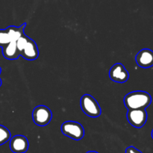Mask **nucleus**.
I'll list each match as a JSON object with an SVG mask.
<instances>
[{
    "label": "nucleus",
    "mask_w": 153,
    "mask_h": 153,
    "mask_svg": "<svg viewBox=\"0 0 153 153\" xmlns=\"http://www.w3.org/2000/svg\"><path fill=\"white\" fill-rule=\"evenodd\" d=\"M109 77L117 83H125L129 78V74L121 63L114 64L109 71Z\"/></svg>",
    "instance_id": "6e6552de"
},
{
    "label": "nucleus",
    "mask_w": 153,
    "mask_h": 153,
    "mask_svg": "<svg viewBox=\"0 0 153 153\" xmlns=\"http://www.w3.org/2000/svg\"><path fill=\"white\" fill-rule=\"evenodd\" d=\"M86 153H99L97 152H96V151H89V152H86Z\"/></svg>",
    "instance_id": "2eb2a0df"
},
{
    "label": "nucleus",
    "mask_w": 153,
    "mask_h": 153,
    "mask_svg": "<svg viewBox=\"0 0 153 153\" xmlns=\"http://www.w3.org/2000/svg\"><path fill=\"white\" fill-rule=\"evenodd\" d=\"M25 26L26 23H23L19 27L10 25L5 29H0V47L2 48L11 41H16L19 37L25 34Z\"/></svg>",
    "instance_id": "7ed1b4c3"
},
{
    "label": "nucleus",
    "mask_w": 153,
    "mask_h": 153,
    "mask_svg": "<svg viewBox=\"0 0 153 153\" xmlns=\"http://www.w3.org/2000/svg\"><path fill=\"white\" fill-rule=\"evenodd\" d=\"M127 120L132 126L141 128L147 120V113L146 109H131L127 113Z\"/></svg>",
    "instance_id": "0eeeda50"
},
{
    "label": "nucleus",
    "mask_w": 153,
    "mask_h": 153,
    "mask_svg": "<svg viewBox=\"0 0 153 153\" xmlns=\"http://www.w3.org/2000/svg\"><path fill=\"white\" fill-rule=\"evenodd\" d=\"M10 132L4 126L0 125V146L7 143L10 139Z\"/></svg>",
    "instance_id": "f8f14e48"
},
{
    "label": "nucleus",
    "mask_w": 153,
    "mask_h": 153,
    "mask_svg": "<svg viewBox=\"0 0 153 153\" xmlns=\"http://www.w3.org/2000/svg\"><path fill=\"white\" fill-rule=\"evenodd\" d=\"M136 62L142 68H149L153 66V51L149 49H143L137 54Z\"/></svg>",
    "instance_id": "9d476101"
},
{
    "label": "nucleus",
    "mask_w": 153,
    "mask_h": 153,
    "mask_svg": "<svg viewBox=\"0 0 153 153\" xmlns=\"http://www.w3.org/2000/svg\"><path fill=\"white\" fill-rule=\"evenodd\" d=\"M126 153H143L134 146H129L126 150Z\"/></svg>",
    "instance_id": "ddd939ff"
},
{
    "label": "nucleus",
    "mask_w": 153,
    "mask_h": 153,
    "mask_svg": "<svg viewBox=\"0 0 153 153\" xmlns=\"http://www.w3.org/2000/svg\"><path fill=\"white\" fill-rule=\"evenodd\" d=\"M1 67H0V74H1ZM1 83H2V82H1V78H0V87L1 86Z\"/></svg>",
    "instance_id": "4468645a"
},
{
    "label": "nucleus",
    "mask_w": 153,
    "mask_h": 153,
    "mask_svg": "<svg viewBox=\"0 0 153 153\" xmlns=\"http://www.w3.org/2000/svg\"><path fill=\"white\" fill-rule=\"evenodd\" d=\"M2 55L7 60H16L20 56L16 47V41H11L2 47Z\"/></svg>",
    "instance_id": "9b49d317"
},
{
    "label": "nucleus",
    "mask_w": 153,
    "mask_h": 153,
    "mask_svg": "<svg viewBox=\"0 0 153 153\" xmlns=\"http://www.w3.org/2000/svg\"><path fill=\"white\" fill-rule=\"evenodd\" d=\"M16 47L19 55L28 61L36 60L39 56V50L37 44L30 37H27L25 34H22L16 40Z\"/></svg>",
    "instance_id": "f03ea898"
},
{
    "label": "nucleus",
    "mask_w": 153,
    "mask_h": 153,
    "mask_svg": "<svg viewBox=\"0 0 153 153\" xmlns=\"http://www.w3.org/2000/svg\"><path fill=\"white\" fill-rule=\"evenodd\" d=\"M29 146L28 140L25 136H13L10 140V149L13 153H25Z\"/></svg>",
    "instance_id": "1a4fd4ad"
},
{
    "label": "nucleus",
    "mask_w": 153,
    "mask_h": 153,
    "mask_svg": "<svg viewBox=\"0 0 153 153\" xmlns=\"http://www.w3.org/2000/svg\"><path fill=\"white\" fill-rule=\"evenodd\" d=\"M52 113L50 109L45 105H38L32 112V119L34 123L39 126H45L50 123Z\"/></svg>",
    "instance_id": "423d86ee"
},
{
    "label": "nucleus",
    "mask_w": 153,
    "mask_h": 153,
    "mask_svg": "<svg viewBox=\"0 0 153 153\" xmlns=\"http://www.w3.org/2000/svg\"><path fill=\"white\" fill-rule=\"evenodd\" d=\"M81 108L84 113L91 117H98L102 114L101 108L94 99L90 94H85L82 96L80 100Z\"/></svg>",
    "instance_id": "20e7f679"
},
{
    "label": "nucleus",
    "mask_w": 153,
    "mask_h": 153,
    "mask_svg": "<svg viewBox=\"0 0 153 153\" xmlns=\"http://www.w3.org/2000/svg\"><path fill=\"white\" fill-rule=\"evenodd\" d=\"M63 134L75 140H80L85 136V129L79 123L67 121L61 126Z\"/></svg>",
    "instance_id": "39448f33"
},
{
    "label": "nucleus",
    "mask_w": 153,
    "mask_h": 153,
    "mask_svg": "<svg viewBox=\"0 0 153 153\" xmlns=\"http://www.w3.org/2000/svg\"><path fill=\"white\" fill-rule=\"evenodd\" d=\"M152 139H153V129H152Z\"/></svg>",
    "instance_id": "dca6fc26"
},
{
    "label": "nucleus",
    "mask_w": 153,
    "mask_h": 153,
    "mask_svg": "<svg viewBox=\"0 0 153 153\" xmlns=\"http://www.w3.org/2000/svg\"><path fill=\"white\" fill-rule=\"evenodd\" d=\"M152 102V97L146 91H133L124 97V104L128 110L146 109Z\"/></svg>",
    "instance_id": "f257e3e1"
}]
</instances>
